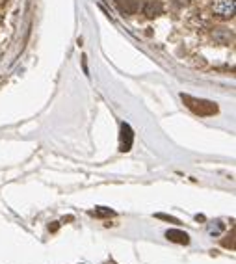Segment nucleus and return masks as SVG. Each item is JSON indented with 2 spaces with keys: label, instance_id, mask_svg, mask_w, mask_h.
<instances>
[{
  "label": "nucleus",
  "instance_id": "1",
  "mask_svg": "<svg viewBox=\"0 0 236 264\" xmlns=\"http://www.w3.org/2000/svg\"><path fill=\"white\" fill-rule=\"evenodd\" d=\"M182 101L188 106L190 110L197 115H212V113L217 112V106L210 101H203V99H195L192 95H184L182 93Z\"/></svg>",
  "mask_w": 236,
  "mask_h": 264
},
{
  "label": "nucleus",
  "instance_id": "2",
  "mask_svg": "<svg viewBox=\"0 0 236 264\" xmlns=\"http://www.w3.org/2000/svg\"><path fill=\"white\" fill-rule=\"evenodd\" d=\"M235 0H212V11L219 19H231L235 15Z\"/></svg>",
  "mask_w": 236,
  "mask_h": 264
},
{
  "label": "nucleus",
  "instance_id": "3",
  "mask_svg": "<svg viewBox=\"0 0 236 264\" xmlns=\"http://www.w3.org/2000/svg\"><path fill=\"white\" fill-rule=\"evenodd\" d=\"M132 142H134L132 129H130V125H129V123H123V125H121V134H119V149H121L123 153L130 151Z\"/></svg>",
  "mask_w": 236,
  "mask_h": 264
},
{
  "label": "nucleus",
  "instance_id": "4",
  "mask_svg": "<svg viewBox=\"0 0 236 264\" xmlns=\"http://www.w3.org/2000/svg\"><path fill=\"white\" fill-rule=\"evenodd\" d=\"M166 238L170 242H175V244H188L190 242V236L184 231H179V229H170L166 233Z\"/></svg>",
  "mask_w": 236,
  "mask_h": 264
},
{
  "label": "nucleus",
  "instance_id": "5",
  "mask_svg": "<svg viewBox=\"0 0 236 264\" xmlns=\"http://www.w3.org/2000/svg\"><path fill=\"white\" fill-rule=\"evenodd\" d=\"M162 11H164V6H162L160 2H147V4H145V8H143V13H145L149 19L158 17Z\"/></svg>",
  "mask_w": 236,
  "mask_h": 264
},
{
  "label": "nucleus",
  "instance_id": "6",
  "mask_svg": "<svg viewBox=\"0 0 236 264\" xmlns=\"http://www.w3.org/2000/svg\"><path fill=\"white\" fill-rule=\"evenodd\" d=\"M117 4H119V8H121V11H125V13H136L138 11V0H117Z\"/></svg>",
  "mask_w": 236,
  "mask_h": 264
},
{
  "label": "nucleus",
  "instance_id": "7",
  "mask_svg": "<svg viewBox=\"0 0 236 264\" xmlns=\"http://www.w3.org/2000/svg\"><path fill=\"white\" fill-rule=\"evenodd\" d=\"M91 216H99V218H103V216H113L115 212H113L112 208H106V207H97L95 210H91L89 212Z\"/></svg>",
  "mask_w": 236,
  "mask_h": 264
},
{
  "label": "nucleus",
  "instance_id": "8",
  "mask_svg": "<svg viewBox=\"0 0 236 264\" xmlns=\"http://www.w3.org/2000/svg\"><path fill=\"white\" fill-rule=\"evenodd\" d=\"M156 218H160V220H166V221H170V223H179V220L177 218H171V216H166V214H156Z\"/></svg>",
  "mask_w": 236,
  "mask_h": 264
},
{
  "label": "nucleus",
  "instance_id": "9",
  "mask_svg": "<svg viewBox=\"0 0 236 264\" xmlns=\"http://www.w3.org/2000/svg\"><path fill=\"white\" fill-rule=\"evenodd\" d=\"M208 231H210L212 235H217L219 231H223V223H216V227H214V225H210V227H208Z\"/></svg>",
  "mask_w": 236,
  "mask_h": 264
}]
</instances>
